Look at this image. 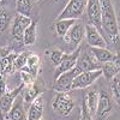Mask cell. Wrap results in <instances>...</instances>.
Returning <instances> with one entry per match:
<instances>
[{
	"instance_id": "cell-1",
	"label": "cell",
	"mask_w": 120,
	"mask_h": 120,
	"mask_svg": "<svg viewBox=\"0 0 120 120\" xmlns=\"http://www.w3.org/2000/svg\"><path fill=\"white\" fill-rule=\"evenodd\" d=\"M100 1H101V25L103 37L107 46L111 45L115 51V54H120V34L113 4L111 0H100Z\"/></svg>"
},
{
	"instance_id": "cell-2",
	"label": "cell",
	"mask_w": 120,
	"mask_h": 120,
	"mask_svg": "<svg viewBox=\"0 0 120 120\" xmlns=\"http://www.w3.org/2000/svg\"><path fill=\"white\" fill-rule=\"evenodd\" d=\"M76 108L75 98L68 93H58L52 101V109L61 116H68Z\"/></svg>"
},
{
	"instance_id": "cell-3",
	"label": "cell",
	"mask_w": 120,
	"mask_h": 120,
	"mask_svg": "<svg viewBox=\"0 0 120 120\" xmlns=\"http://www.w3.org/2000/svg\"><path fill=\"white\" fill-rule=\"evenodd\" d=\"M88 0H68L56 19H79L84 15Z\"/></svg>"
},
{
	"instance_id": "cell-4",
	"label": "cell",
	"mask_w": 120,
	"mask_h": 120,
	"mask_svg": "<svg viewBox=\"0 0 120 120\" xmlns=\"http://www.w3.org/2000/svg\"><path fill=\"white\" fill-rule=\"evenodd\" d=\"M81 68L77 65L75 68L70 70L67 72H64L60 76H58L56 78H54V83H53V89L56 93H68L71 91L72 88V83L73 79L76 78V76H78L81 73Z\"/></svg>"
},
{
	"instance_id": "cell-5",
	"label": "cell",
	"mask_w": 120,
	"mask_h": 120,
	"mask_svg": "<svg viewBox=\"0 0 120 120\" xmlns=\"http://www.w3.org/2000/svg\"><path fill=\"white\" fill-rule=\"evenodd\" d=\"M113 101L112 96L109 95L105 90L100 91V97H98V103L95 112V120H107L109 115L113 112Z\"/></svg>"
},
{
	"instance_id": "cell-6",
	"label": "cell",
	"mask_w": 120,
	"mask_h": 120,
	"mask_svg": "<svg viewBox=\"0 0 120 120\" xmlns=\"http://www.w3.org/2000/svg\"><path fill=\"white\" fill-rule=\"evenodd\" d=\"M102 76V70H94V71H83L76 78L72 83V90H79V89H86L91 86L97 79Z\"/></svg>"
},
{
	"instance_id": "cell-7",
	"label": "cell",
	"mask_w": 120,
	"mask_h": 120,
	"mask_svg": "<svg viewBox=\"0 0 120 120\" xmlns=\"http://www.w3.org/2000/svg\"><path fill=\"white\" fill-rule=\"evenodd\" d=\"M85 12L89 24L95 26L103 36L102 25H101V1L100 0H88Z\"/></svg>"
},
{
	"instance_id": "cell-8",
	"label": "cell",
	"mask_w": 120,
	"mask_h": 120,
	"mask_svg": "<svg viewBox=\"0 0 120 120\" xmlns=\"http://www.w3.org/2000/svg\"><path fill=\"white\" fill-rule=\"evenodd\" d=\"M33 19L31 17H26L22 15H16L13 17L12 28H11V36L16 42H22L23 43V35L25 29L31 24Z\"/></svg>"
},
{
	"instance_id": "cell-9",
	"label": "cell",
	"mask_w": 120,
	"mask_h": 120,
	"mask_svg": "<svg viewBox=\"0 0 120 120\" xmlns=\"http://www.w3.org/2000/svg\"><path fill=\"white\" fill-rule=\"evenodd\" d=\"M81 47L76 48L72 53H65L64 56H63V60L61 63L59 64V66L55 67V76L54 78H56L58 76H60L64 72H67L70 70H72L76 67L77 65V61H78V58H79V54H81Z\"/></svg>"
},
{
	"instance_id": "cell-10",
	"label": "cell",
	"mask_w": 120,
	"mask_h": 120,
	"mask_svg": "<svg viewBox=\"0 0 120 120\" xmlns=\"http://www.w3.org/2000/svg\"><path fill=\"white\" fill-rule=\"evenodd\" d=\"M23 89H24V85L21 83L17 88L8 89L3 96H0V113L1 114H7L10 112V109L12 108L16 98L21 95V91Z\"/></svg>"
},
{
	"instance_id": "cell-11",
	"label": "cell",
	"mask_w": 120,
	"mask_h": 120,
	"mask_svg": "<svg viewBox=\"0 0 120 120\" xmlns=\"http://www.w3.org/2000/svg\"><path fill=\"white\" fill-rule=\"evenodd\" d=\"M84 36H85V25H83V24L77 19L76 23H75L71 28H70V30L67 31V34L64 36V40H65V42L71 43V45H73L76 48H78L79 46H81Z\"/></svg>"
},
{
	"instance_id": "cell-12",
	"label": "cell",
	"mask_w": 120,
	"mask_h": 120,
	"mask_svg": "<svg viewBox=\"0 0 120 120\" xmlns=\"http://www.w3.org/2000/svg\"><path fill=\"white\" fill-rule=\"evenodd\" d=\"M85 40L90 47H94V48H108L107 42L105 37L101 35V33L98 30L90 25L86 24L85 25Z\"/></svg>"
},
{
	"instance_id": "cell-13",
	"label": "cell",
	"mask_w": 120,
	"mask_h": 120,
	"mask_svg": "<svg viewBox=\"0 0 120 120\" xmlns=\"http://www.w3.org/2000/svg\"><path fill=\"white\" fill-rule=\"evenodd\" d=\"M77 66L81 68V71H94V70H101V64L97 63L95 58L93 56L91 52L89 51H84L81 52L77 61Z\"/></svg>"
},
{
	"instance_id": "cell-14",
	"label": "cell",
	"mask_w": 120,
	"mask_h": 120,
	"mask_svg": "<svg viewBox=\"0 0 120 120\" xmlns=\"http://www.w3.org/2000/svg\"><path fill=\"white\" fill-rule=\"evenodd\" d=\"M45 111V98L42 95H38L33 103L28 107V120H40Z\"/></svg>"
},
{
	"instance_id": "cell-15",
	"label": "cell",
	"mask_w": 120,
	"mask_h": 120,
	"mask_svg": "<svg viewBox=\"0 0 120 120\" xmlns=\"http://www.w3.org/2000/svg\"><path fill=\"white\" fill-rule=\"evenodd\" d=\"M11 120H28V114L24 108V102H23V97L19 95L12 106V108L10 109V112L7 113Z\"/></svg>"
},
{
	"instance_id": "cell-16",
	"label": "cell",
	"mask_w": 120,
	"mask_h": 120,
	"mask_svg": "<svg viewBox=\"0 0 120 120\" xmlns=\"http://www.w3.org/2000/svg\"><path fill=\"white\" fill-rule=\"evenodd\" d=\"M90 52H91L93 56L95 58V60L100 64H105L107 61H111L114 58V53L111 51L109 48H94L90 47Z\"/></svg>"
},
{
	"instance_id": "cell-17",
	"label": "cell",
	"mask_w": 120,
	"mask_h": 120,
	"mask_svg": "<svg viewBox=\"0 0 120 120\" xmlns=\"http://www.w3.org/2000/svg\"><path fill=\"white\" fill-rule=\"evenodd\" d=\"M40 67H41V60H40L37 54L34 53H29L28 55V60H26V65L24 68H22L21 71H25L31 73L33 76H37L40 72Z\"/></svg>"
},
{
	"instance_id": "cell-18",
	"label": "cell",
	"mask_w": 120,
	"mask_h": 120,
	"mask_svg": "<svg viewBox=\"0 0 120 120\" xmlns=\"http://www.w3.org/2000/svg\"><path fill=\"white\" fill-rule=\"evenodd\" d=\"M76 21L77 19H56L54 24V30L56 36L64 38V36L67 34L70 28L76 23Z\"/></svg>"
},
{
	"instance_id": "cell-19",
	"label": "cell",
	"mask_w": 120,
	"mask_h": 120,
	"mask_svg": "<svg viewBox=\"0 0 120 120\" xmlns=\"http://www.w3.org/2000/svg\"><path fill=\"white\" fill-rule=\"evenodd\" d=\"M36 37H37V22L33 21L24 31L23 35V45L24 46H33L36 42Z\"/></svg>"
},
{
	"instance_id": "cell-20",
	"label": "cell",
	"mask_w": 120,
	"mask_h": 120,
	"mask_svg": "<svg viewBox=\"0 0 120 120\" xmlns=\"http://www.w3.org/2000/svg\"><path fill=\"white\" fill-rule=\"evenodd\" d=\"M16 55H17V53L11 52L7 56H5L4 59L0 60V75L7 76V75H10V73H12V71L15 70L13 61H15Z\"/></svg>"
},
{
	"instance_id": "cell-21",
	"label": "cell",
	"mask_w": 120,
	"mask_h": 120,
	"mask_svg": "<svg viewBox=\"0 0 120 120\" xmlns=\"http://www.w3.org/2000/svg\"><path fill=\"white\" fill-rule=\"evenodd\" d=\"M38 95H41V93H40L36 83H34L33 85H29V86H24V91H23V96H22L24 105H26L29 107Z\"/></svg>"
},
{
	"instance_id": "cell-22",
	"label": "cell",
	"mask_w": 120,
	"mask_h": 120,
	"mask_svg": "<svg viewBox=\"0 0 120 120\" xmlns=\"http://www.w3.org/2000/svg\"><path fill=\"white\" fill-rule=\"evenodd\" d=\"M85 101H86V106L89 108V112L91 113V115H95L96 108H97V103H98V97H100V93H97L95 89H90L89 91L84 95Z\"/></svg>"
},
{
	"instance_id": "cell-23",
	"label": "cell",
	"mask_w": 120,
	"mask_h": 120,
	"mask_svg": "<svg viewBox=\"0 0 120 120\" xmlns=\"http://www.w3.org/2000/svg\"><path fill=\"white\" fill-rule=\"evenodd\" d=\"M16 11L18 15L30 17L31 16V11H33V0H17Z\"/></svg>"
},
{
	"instance_id": "cell-24",
	"label": "cell",
	"mask_w": 120,
	"mask_h": 120,
	"mask_svg": "<svg viewBox=\"0 0 120 120\" xmlns=\"http://www.w3.org/2000/svg\"><path fill=\"white\" fill-rule=\"evenodd\" d=\"M101 70H102V76H105L106 79H109V81H111V79H112L114 76H116L118 73H120V72L118 71V68L115 67V65H114V63H113V60L102 64Z\"/></svg>"
},
{
	"instance_id": "cell-25",
	"label": "cell",
	"mask_w": 120,
	"mask_h": 120,
	"mask_svg": "<svg viewBox=\"0 0 120 120\" xmlns=\"http://www.w3.org/2000/svg\"><path fill=\"white\" fill-rule=\"evenodd\" d=\"M111 91L115 102L120 106V73L111 79Z\"/></svg>"
},
{
	"instance_id": "cell-26",
	"label": "cell",
	"mask_w": 120,
	"mask_h": 120,
	"mask_svg": "<svg viewBox=\"0 0 120 120\" xmlns=\"http://www.w3.org/2000/svg\"><path fill=\"white\" fill-rule=\"evenodd\" d=\"M11 22V16L5 7H0V33H4Z\"/></svg>"
},
{
	"instance_id": "cell-27",
	"label": "cell",
	"mask_w": 120,
	"mask_h": 120,
	"mask_svg": "<svg viewBox=\"0 0 120 120\" xmlns=\"http://www.w3.org/2000/svg\"><path fill=\"white\" fill-rule=\"evenodd\" d=\"M28 55H29V53H17V55L15 58V61H13L15 70H19V71H21L22 68L25 67Z\"/></svg>"
},
{
	"instance_id": "cell-28",
	"label": "cell",
	"mask_w": 120,
	"mask_h": 120,
	"mask_svg": "<svg viewBox=\"0 0 120 120\" xmlns=\"http://www.w3.org/2000/svg\"><path fill=\"white\" fill-rule=\"evenodd\" d=\"M64 54H65V52H64V51H60V49H54V51H52L51 54H49L51 63H52L55 67L59 66V64L61 63V60H63Z\"/></svg>"
},
{
	"instance_id": "cell-29",
	"label": "cell",
	"mask_w": 120,
	"mask_h": 120,
	"mask_svg": "<svg viewBox=\"0 0 120 120\" xmlns=\"http://www.w3.org/2000/svg\"><path fill=\"white\" fill-rule=\"evenodd\" d=\"M81 120H94V116L89 112V108L86 106L85 97H83L82 101V107H81Z\"/></svg>"
},
{
	"instance_id": "cell-30",
	"label": "cell",
	"mask_w": 120,
	"mask_h": 120,
	"mask_svg": "<svg viewBox=\"0 0 120 120\" xmlns=\"http://www.w3.org/2000/svg\"><path fill=\"white\" fill-rule=\"evenodd\" d=\"M7 82H6V76L0 75V96H3L7 91Z\"/></svg>"
},
{
	"instance_id": "cell-31",
	"label": "cell",
	"mask_w": 120,
	"mask_h": 120,
	"mask_svg": "<svg viewBox=\"0 0 120 120\" xmlns=\"http://www.w3.org/2000/svg\"><path fill=\"white\" fill-rule=\"evenodd\" d=\"M113 63L115 65V67L118 68V71L120 72V54H115L113 58Z\"/></svg>"
},
{
	"instance_id": "cell-32",
	"label": "cell",
	"mask_w": 120,
	"mask_h": 120,
	"mask_svg": "<svg viewBox=\"0 0 120 120\" xmlns=\"http://www.w3.org/2000/svg\"><path fill=\"white\" fill-rule=\"evenodd\" d=\"M36 1H40V0H33V3H36Z\"/></svg>"
},
{
	"instance_id": "cell-33",
	"label": "cell",
	"mask_w": 120,
	"mask_h": 120,
	"mask_svg": "<svg viewBox=\"0 0 120 120\" xmlns=\"http://www.w3.org/2000/svg\"><path fill=\"white\" fill-rule=\"evenodd\" d=\"M40 120H46V119H43V118H41V119H40Z\"/></svg>"
}]
</instances>
